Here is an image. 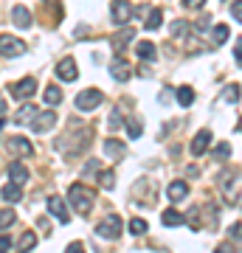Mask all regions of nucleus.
<instances>
[{
	"instance_id": "f257e3e1",
	"label": "nucleus",
	"mask_w": 242,
	"mask_h": 253,
	"mask_svg": "<svg viewBox=\"0 0 242 253\" xmlns=\"http://www.w3.org/2000/svg\"><path fill=\"white\" fill-rule=\"evenodd\" d=\"M68 200H71L73 211H79V214H90V208H93V200H96V194H93L88 186H82V183H73L71 189H68Z\"/></svg>"
},
{
	"instance_id": "f03ea898",
	"label": "nucleus",
	"mask_w": 242,
	"mask_h": 253,
	"mask_svg": "<svg viewBox=\"0 0 242 253\" xmlns=\"http://www.w3.org/2000/svg\"><path fill=\"white\" fill-rule=\"evenodd\" d=\"M101 101H104V93L96 90V87H90V90H82L73 104H76V110H82V113H93Z\"/></svg>"
},
{
	"instance_id": "7ed1b4c3",
	"label": "nucleus",
	"mask_w": 242,
	"mask_h": 253,
	"mask_svg": "<svg viewBox=\"0 0 242 253\" xmlns=\"http://www.w3.org/2000/svg\"><path fill=\"white\" fill-rule=\"evenodd\" d=\"M26 54V42L20 40V37H11V34H0V56H23Z\"/></svg>"
},
{
	"instance_id": "20e7f679",
	"label": "nucleus",
	"mask_w": 242,
	"mask_h": 253,
	"mask_svg": "<svg viewBox=\"0 0 242 253\" xmlns=\"http://www.w3.org/2000/svg\"><path fill=\"white\" fill-rule=\"evenodd\" d=\"M118 234H121V217H116V214L104 217L96 225V236H101V239H118Z\"/></svg>"
},
{
	"instance_id": "39448f33",
	"label": "nucleus",
	"mask_w": 242,
	"mask_h": 253,
	"mask_svg": "<svg viewBox=\"0 0 242 253\" xmlns=\"http://www.w3.org/2000/svg\"><path fill=\"white\" fill-rule=\"evenodd\" d=\"M211 141H214L211 129H200L197 135H194V141H192V146H189V152L194 155V158H200V155H206V152H208Z\"/></svg>"
},
{
	"instance_id": "423d86ee",
	"label": "nucleus",
	"mask_w": 242,
	"mask_h": 253,
	"mask_svg": "<svg viewBox=\"0 0 242 253\" xmlns=\"http://www.w3.org/2000/svg\"><path fill=\"white\" fill-rule=\"evenodd\" d=\"M110 11H113L110 17H113V23H116V26H124L127 20L133 17V6H130L127 0H113V6H110Z\"/></svg>"
},
{
	"instance_id": "0eeeda50",
	"label": "nucleus",
	"mask_w": 242,
	"mask_h": 253,
	"mask_svg": "<svg viewBox=\"0 0 242 253\" xmlns=\"http://www.w3.org/2000/svg\"><path fill=\"white\" fill-rule=\"evenodd\" d=\"M54 124H56V113H54V110L37 113V116L31 118V129H34V132H48Z\"/></svg>"
},
{
	"instance_id": "6e6552de",
	"label": "nucleus",
	"mask_w": 242,
	"mask_h": 253,
	"mask_svg": "<svg viewBox=\"0 0 242 253\" xmlns=\"http://www.w3.org/2000/svg\"><path fill=\"white\" fill-rule=\"evenodd\" d=\"M6 149H9L11 155H31V141L23 135H14V138H6Z\"/></svg>"
},
{
	"instance_id": "1a4fd4ad",
	"label": "nucleus",
	"mask_w": 242,
	"mask_h": 253,
	"mask_svg": "<svg viewBox=\"0 0 242 253\" xmlns=\"http://www.w3.org/2000/svg\"><path fill=\"white\" fill-rule=\"evenodd\" d=\"M48 211H51L62 225H65V222H71V214H68V206H65L62 197H48Z\"/></svg>"
},
{
	"instance_id": "9d476101",
	"label": "nucleus",
	"mask_w": 242,
	"mask_h": 253,
	"mask_svg": "<svg viewBox=\"0 0 242 253\" xmlns=\"http://www.w3.org/2000/svg\"><path fill=\"white\" fill-rule=\"evenodd\" d=\"M56 76H59L62 82H76L79 68H76V62H73V59H59V65H56Z\"/></svg>"
},
{
	"instance_id": "9b49d317",
	"label": "nucleus",
	"mask_w": 242,
	"mask_h": 253,
	"mask_svg": "<svg viewBox=\"0 0 242 253\" xmlns=\"http://www.w3.org/2000/svg\"><path fill=\"white\" fill-rule=\"evenodd\" d=\"M11 93L17 96V99H31L37 93V82L28 76V79H20L17 84H11Z\"/></svg>"
},
{
	"instance_id": "f8f14e48",
	"label": "nucleus",
	"mask_w": 242,
	"mask_h": 253,
	"mask_svg": "<svg viewBox=\"0 0 242 253\" xmlns=\"http://www.w3.org/2000/svg\"><path fill=\"white\" fill-rule=\"evenodd\" d=\"M9 183H14V186H23V183H28V169L23 166V163H11L9 166Z\"/></svg>"
},
{
	"instance_id": "ddd939ff",
	"label": "nucleus",
	"mask_w": 242,
	"mask_h": 253,
	"mask_svg": "<svg viewBox=\"0 0 242 253\" xmlns=\"http://www.w3.org/2000/svg\"><path fill=\"white\" fill-rule=\"evenodd\" d=\"M11 20H14V26H20V28H28L34 20H31V11L26 9V6H14L11 9Z\"/></svg>"
},
{
	"instance_id": "4468645a",
	"label": "nucleus",
	"mask_w": 242,
	"mask_h": 253,
	"mask_svg": "<svg viewBox=\"0 0 242 253\" xmlns=\"http://www.w3.org/2000/svg\"><path fill=\"white\" fill-rule=\"evenodd\" d=\"M189 194V186L183 180H175V183H169V189H166V197L172 200V203H180V200Z\"/></svg>"
},
{
	"instance_id": "2eb2a0df",
	"label": "nucleus",
	"mask_w": 242,
	"mask_h": 253,
	"mask_svg": "<svg viewBox=\"0 0 242 253\" xmlns=\"http://www.w3.org/2000/svg\"><path fill=\"white\" fill-rule=\"evenodd\" d=\"M0 197L6 200V203H20V200H23V189L14 186V183H6V186L0 189Z\"/></svg>"
},
{
	"instance_id": "dca6fc26",
	"label": "nucleus",
	"mask_w": 242,
	"mask_h": 253,
	"mask_svg": "<svg viewBox=\"0 0 242 253\" xmlns=\"http://www.w3.org/2000/svg\"><path fill=\"white\" fill-rule=\"evenodd\" d=\"M110 73H113V79L116 82H127L130 79V65L124 59H116V62L110 65Z\"/></svg>"
},
{
	"instance_id": "f3484780",
	"label": "nucleus",
	"mask_w": 242,
	"mask_h": 253,
	"mask_svg": "<svg viewBox=\"0 0 242 253\" xmlns=\"http://www.w3.org/2000/svg\"><path fill=\"white\" fill-rule=\"evenodd\" d=\"M135 54H138V59H144V62H155V45L146 42V40H141V42L135 45Z\"/></svg>"
},
{
	"instance_id": "a211bd4d",
	"label": "nucleus",
	"mask_w": 242,
	"mask_h": 253,
	"mask_svg": "<svg viewBox=\"0 0 242 253\" xmlns=\"http://www.w3.org/2000/svg\"><path fill=\"white\" fill-rule=\"evenodd\" d=\"M124 149L127 146L121 144V141H116V138H107V141H104V155H107V158H124Z\"/></svg>"
},
{
	"instance_id": "6ab92c4d",
	"label": "nucleus",
	"mask_w": 242,
	"mask_h": 253,
	"mask_svg": "<svg viewBox=\"0 0 242 253\" xmlns=\"http://www.w3.org/2000/svg\"><path fill=\"white\" fill-rule=\"evenodd\" d=\"M34 248H37L34 231H26V234L20 236V242H17V253H28V251H34Z\"/></svg>"
},
{
	"instance_id": "aec40b11",
	"label": "nucleus",
	"mask_w": 242,
	"mask_h": 253,
	"mask_svg": "<svg viewBox=\"0 0 242 253\" xmlns=\"http://www.w3.org/2000/svg\"><path fill=\"white\" fill-rule=\"evenodd\" d=\"M163 225H169V228H178V225H183L186 222V217L180 214V211H175V208H169V211H163Z\"/></svg>"
},
{
	"instance_id": "412c9836",
	"label": "nucleus",
	"mask_w": 242,
	"mask_h": 253,
	"mask_svg": "<svg viewBox=\"0 0 242 253\" xmlns=\"http://www.w3.org/2000/svg\"><path fill=\"white\" fill-rule=\"evenodd\" d=\"M133 31H130V28H124V31H121V34H116L113 37V48H116L118 54H121V51H124L127 45H130V42H133Z\"/></svg>"
},
{
	"instance_id": "4be33fe9",
	"label": "nucleus",
	"mask_w": 242,
	"mask_h": 253,
	"mask_svg": "<svg viewBox=\"0 0 242 253\" xmlns=\"http://www.w3.org/2000/svg\"><path fill=\"white\" fill-rule=\"evenodd\" d=\"M14 222H17V214H14L11 208H3V211H0V231H9Z\"/></svg>"
},
{
	"instance_id": "5701e85b",
	"label": "nucleus",
	"mask_w": 242,
	"mask_h": 253,
	"mask_svg": "<svg viewBox=\"0 0 242 253\" xmlns=\"http://www.w3.org/2000/svg\"><path fill=\"white\" fill-rule=\"evenodd\" d=\"M59 101H62V90H59L56 84H48V87H45V104L54 107V104H59Z\"/></svg>"
},
{
	"instance_id": "b1692460",
	"label": "nucleus",
	"mask_w": 242,
	"mask_h": 253,
	"mask_svg": "<svg viewBox=\"0 0 242 253\" xmlns=\"http://www.w3.org/2000/svg\"><path fill=\"white\" fill-rule=\"evenodd\" d=\"M194 101V90L189 87V84H183V87H178V104L180 107H189Z\"/></svg>"
},
{
	"instance_id": "393cba45",
	"label": "nucleus",
	"mask_w": 242,
	"mask_h": 253,
	"mask_svg": "<svg viewBox=\"0 0 242 253\" xmlns=\"http://www.w3.org/2000/svg\"><path fill=\"white\" fill-rule=\"evenodd\" d=\"M34 116H37V107H34V104H23V110L14 116V121H17V124H26V121H31Z\"/></svg>"
},
{
	"instance_id": "a878e982",
	"label": "nucleus",
	"mask_w": 242,
	"mask_h": 253,
	"mask_svg": "<svg viewBox=\"0 0 242 253\" xmlns=\"http://www.w3.org/2000/svg\"><path fill=\"white\" fill-rule=\"evenodd\" d=\"M161 20H163V11L161 9H152V11H149V17H146V23H144L146 31H155V28L161 26Z\"/></svg>"
},
{
	"instance_id": "bb28decb",
	"label": "nucleus",
	"mask_w": 242,
	"mask_h": 253,
	"mask_svg": "<svg viewBox=\"0 0 242 253\" xmlns=\"http://www.w3.org/2000/svg\"><path fill=\"white\" fill-rule=\"evenodd\" d=\"M211 40H214L217 45H223L225 40H228V26H214V31H211Z\"/></svg>"
},
{
	"instance_id": "cd10ccee",
	"label": "nucleus",
	"mask_w": 242,
	"mask_h": 253,
	"mask_svg": "<svg viewBox=\"0 0 242 253\" xmlns=\"http://www.w3.org/2000/svg\"><path fill=\"white\" fill-rule=\"evenodd\" d=\"M146 228H149V225H146V219H141V217H135L133 222H130V231H133L135 236H141V234H146Z\"/></svg>"
},
{
	"instance_id": "c85d7f7f",
	"label": "nucleus",
	"mask_w": 242,
	"mask_h": 253,
	"mask_svg": "<svg viewBox=\"0 0 242 253\" xmlns=\"http://www.w3.org/2000/svg\"><path fill=\"white\" fill-rule=\"evenodd\" d=\"M237 180H240V174H237V172H225L223 174V189H225L228 197H231V183H237Z\"/></svg>"
},
{
	"instance_id": "c756f323",
	"label": "nucleus",
	"mask_w": 242,
	"mask_h": 253,
	"mask_svg": "<svg viewBox=\"0 0 242 253\" xmlns=\"http://www.w3.org/2000/svg\"><path fill=\"white\" fill-rule=\"evenodd\" d=\"M141 132H144V126H141V121H130V124H127V135L130 138H141Z\"/></svg>"
},
{
	"instance_id": "7c9ffc66",
	"label": "nucleus",
	"mask_w": 242,
	"mask_h": 253,
	"mask_svg": "<svg viewBox=\"0 0 242 253\" xmlns=\"http://www.w3.org/2000/svg\"><path fill=\"white\" fill-rule=\"evenodd\" d=\"M223 99H225V101H231V104H237V101H240V84H231V87L225 90Z\"/></svg>"
},
{
	"instance_id": "2f4dec72",
	"label": "nucleus",
	"mask_w": 242,
	"mask_h": 253,
	"mask_svg": "<svg viewBox=\"0 0 242 253\" xmlns=\"http://www.w3.org/2000/svg\"><path fill=\"white\" fill-rule=\"evenodd\" d=\"M121 124H124V118H121V113H118V110H113V113H110V129H118Z\"/></svg>"
},
{
	"instance_id": "473e14b6",
	"label": "nucleus",
	"mask_w": 242,
	"mask_h": 253,
	"mask_svg": "<svg viewBox=\"0 0 242 253\" xmlns=\"http://www.w3.org/2000/svg\"><path fill=\"white\" fill-rule=\"evenodd\" d=\"M11 245H14V242H11V236H9V234H0V253H9V251H11Z\"/></svg>"
},
{
	"instance_id": "72a5a7b5",
	"label": "nucleus",
	"mask_w": 242,
	"mask_h": 253,
	"mask_svg": "<svg viewBox=\"0 0 242 253\" xmlns=\"http://www.w3.org/2000/svg\"><path fill=\"white\" fill-rule=\"evenodd\" d=\"M214 155H217V158H223V161H225V158H231V144H220L214 149Z\"/></svg>"
},
{
	"instance_id": "f704fd0d",
	"label": "nucleus",
	"mask_w": 242,
	"mask_h": 253,
	"mask_svg": "<svg viewBox=\"0 0 242 253\" xmlns=\"http://www.w3.org/2000/svg\"><path fill=\"white\" fill-rule=\"evenodd\" d=\"M231 11H234L231 17L237 20V23H240V20H242V14H240V11H242V0H234V6H231Z\"/></svg>"
},
{
	"instance_id": "c9c22d12",
	"label": "nucleus",
	"mask_w": 242,
	"mask_h": 253,
	"mask_svg": "<svg viewBox=\"0 0 242 253\" xmlns=\"http://www.w3.org/2000/svg\"><path fill=\"white\" fill-rule=\"evenodd\" d=\"M65 253H85V248H82V242H71L65 248Z\"/></svg>"
},
{
	"instance_id": "e433bc0d",
	"label": "nucleus",
	"mask_w": 242,
	"mask_h": 253,
	"mask_svg": "<svg viewBox=\"0 0 242 253\" xmlns=\"http://www.w3.org/2000/svg\"><path fill=\"white\" fill-rule=\"evenodd\" d=\"M183 28L189 31V26L183 23V20H178V23H172V34H183Z\"/></svg>"
},
{
	"instance_id": "4c0bfd02",
	"label": "nucleus",
	"mask_w": 242,
	"mask_h": 253,
	"mask_svg": "<svg viewBox=\"0 0 242 253\" xmlns=\"http://www.w3.org/2000/svg\"><path fill=\"white\" fill-rule=\"evenodd\" d=\"M85 172H88V174H99V161H88Z\"/></svg>"
},
{
	"instance_id": "58836bf2",
	"label": "nucleus",
	"mask_w": 242,
	"mask_h": 253,
	"mask_svg": "<svg viewBox=\"0 0 242 253\" xmlns=\"http://www.w3.org/2000/svg\"><path fill=\"white\" fill-rule=\"evenodd\" d=\"M203 3H206V0H183V6H186V9H200Z\"/></svg>"
},
{
	"instance_id": "ea45409f",
	"label": "nucleus",
	"mask_w": 242,
	"mask_h": 253,
	"mask_svg": "<svg viewBox=\"0 0 242 253\" xmlns=\"http://www.w3.org/2000/svg\"><path fill=\"white\" fill-rule=\"evenodd\" d=\"M113 180H116V177H113V172H104V174H101V186H107V189H110V186H113Z\"/></svg>"
},
{
	"instance_id": "a19ab883",
	"label": "nucleus",
	"mask_w": 242,
	"mask_h": 253,
	"mask_svg": "<svg viewBox=\"0 0 242 253\" xmlns=\"http://www.w3.org/2000/svg\"><path fill=\"white\" fill-rule=\"evenodd\" d=\"M217 253H234L231 242H225V245H220V248H217Z\"/></svg>"
},
{
	"instance_id": "79ce46f5",
	"label": "nucleus",
	"mask_w": 242,
	"mask_h": 253,
	"mask_svg": "<svg viewBox=\"0 0 242 253\" xmlns=\"http://www.w3.org/2000/svg\"><path fill=\"white\" fill-rule=\"evenodd\" d=\"M231 236H234V239H240V222H234V228H231Z\"/></svg>"
},
{
	"instance_id": "37998d69",
	"label": "nucleus",
	"mask_w": 242,
	"mask_h": 253,
	"mask_svg": "<svg viewBox=\"0 0 242 253\" xmlns=\"http://www.w3.org/2000/svg\"><path fill=\"white\" fill-rule=\"evenodd\" d=\"M0 113H6V99L0 96Z\"/></svg>"
}]
</instances>
